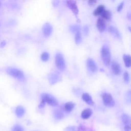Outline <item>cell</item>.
<instances>
[{"instance_id":"cell-31","label":"cell","mask_w":131,"mask_h":131,"mask_svg":"<svg viewBox=\"0 0 131 131\" xmlns=\"http://www.w3.org/2000/svg\"><path fill=\"white\" fill-rule=\"evenodd\" d=\"M96 3H97L96 1H88V4L89 5H91V6H93V5H95Z\"/></svg>"},{"instance_id":"cell-7","label":"cell","mask_w":131,"mask_h":131,"mask_svg":"<svg viewBox=\"0 0 131 131\" xmlns=\"http://www.w3.org/2000/svg\"><path fill=\"white\" fill-rule=\"evenodd\" d=\"M66 2L67 7L71 10V11L73 12L76 17H77L79 10L77 6L76 2L75 1H68Z\"/></svg>"},{"instance_id":"cell-28","label":"cell","mask_w":131,"mask_h":131,"mask_svg":"<svg viewBox=\"0 0 131 131\" xmlns=\"http://www.w3.org/2000/svg\"><path fill=\"white\" fill-rule=\"evenodd\" d=\"M123 5H124V2H122L120 3V4L117 7V11L118 12H119L122 9H123Z\"/></svg>"},{"instance_id":"cell-6","label":"cell","mask_w":131,"mask_h":131,"mask_svg":"<svg viewBox=\"0 0 131 131\" xmlns=\"http://www.w3.org/2000/svg\"><path fill=\"white\" fill-rule=\"evenodd\" d=\"M48 79L50 83L52 85L60 81L61 79V76L59 72L54 71L49 75Z\"/></svg>"},{"instance_id":"cell-26","label":"cell","mask_w":131,"mask_h":131,"mask_svg":"<svg viewBox=\"0 0 131 131\" xmlns=\"http://www.w3.org/2000/svg\"><path fill=\"white\" fill-rule=\"evenodd\" d=\"M12 131H24V129L20 125L16 124L13 127Z\"/></svg>"},{"instance_id":"cell-25","label":"cell","mask_w":131,"mask_h":131,"mask_svg":"<svg viewBox=\"0 0 131 131\" xmlns=\"http://www.w3.org/2000/svg\"><path fill=\"white\" fill-rule=\"evenodd\" d=\"M49 58V54L48 52H43L41 55V59L43 61H47Z\"/></svg>"},{"instance_id":"cell-11","label":"cell","mask_w":131,"mask_h":131,"mask_svg":"<svg viewBox=\"0 0 131 131\" xmlns=\"http://www.w3.org/2000/svg\"><path fill=\"white\" fill-rule=\"evenodd\" d=\"M112 69L114 74L116 75H119L120 74L121 72V69L120 64L116 62H113L112 64Z\"/></svg>"},{"instance_id":"cell-10","label":"cell","mask_w":131,"mask_h":131,"mask_svg":"<svg viewBox=\"0 0 131 131\" xmlns=\"http://www.w3.org/2000/svg\"><path fill=\"white\" fill-rule=\"evenodd\" d=\"M96 26L98 30L100 32L104 31L106 28V24L105 20H104V19L101 18H99L97 19L96 22Z\"/></svg>"},{"instance_id":"cell-18","label":"cell","mask_w":131,"mask_h":131,"mask_svg":"<svg viewBox=\"0 0 131 131\" xmlns=\"http://www.w3.org/2000/svg\"><path fill=\"white\" fill-rule=\"evenodd\" d=\"M75 104L72 102H68L64 104V110L67 112H70L74 108Z\"/></svg>"},{"instance_id":"cell-27","label":"cell","mask_w":131,"mask_h":131,"mask_svg":"<svg viewBox=\"0 0 131 131\" xmlns=\"http://www.w3.org/2000/svg\"><path fill=\"white\" fill-rule=\"evenodd\" d=\"M123 78L124 80L126 83H128L129 80V75L127 72H125L123 73Z\"/></svg>"},{"instance_id":"cell-21","label":"cell","mask_w":131,"mask_h":131,"mask_svg":"<svg viewBox=\"0 0 131 131\" xmlns=\"http://www.w3.org/2000/svg\"><path fill=\"white\" fill-rule=\"evenodd\" d=\"M123 58L124 61L125 67L127 68L130 67V56L129 55L124 54Z\"/></svg>"},{"instance_id":"cell-2","label":"cell","mask_w":131,"mask_h":131,"mask_svg":"<svg viewBox=\"0 0 131 131\" xmlns=\"http://www.w3.org/2000/svg\"><path fill=\"white\" fill-rule=\"evenodd\" d=\"M102 60L105 66H108L111 61V52L109 47L107 45H104L101 51Z\"/></svg>"},{"instance_id":"cell-35","label":"cell","mask_w":131,"mask_h":131,"mask_svg":"<svg viewBox=\"0 0 131 131\" xmlns=\"http://www.w3.org/2000/svg\"><path fill=\"white\" fill-rule=\"evenodd\" d=\"M1 2H0V6H1Z\"/></svg>"},{"instance_id":"cell-17","label":"cell","mask_w":131,"mask_h":131,"mask_svg":"<svg viewBox=\"0 0 131 131\" xmlns=\"http://www.w3.org/2000/svg\"><path fill=\"white\" fill-rule=\"evenodd\" d=\"M121 120L125 125H130V117L127 114H123L121 116Z\"/></svg>"},{"instance_id":"cell-32","label":"cell","mask_w":131,"mask_h":131,"mask_svg":"<svg viewBox=\"0 0 131 131\" xmlns=\"http://www.w3.org/2000/svg\"><path fill=\"white\" fill-rule=\"evenodd\" d=\"M130 129L131 128L130 125H125L124 127V129L125 131H130Z\"/></svg>"},{"instance_id":"cell-4","label":"cell","mask_w":131,"mask_h":131,"mask_svg":"<svg viewBox=\"0 0 131 131\" xmlns=\"http://www.w3.org/2000/svg\"><path fill=\"white\" fill-rule=\"evenodd\" d=\"M55 64L57 68L61 71L66 69V63L63 56L61 53H57L55 56Z\"/></svg>"},{"instance_id":"cell-14","label":"cell","mask_w":131,"mask_h":131,"mask_svg":"<svg viewBox=\"0 0 131 131\" xmlns=\"http://www.w3.org/2000/svg\"><path fill=\"white\" fill-rule=\"evenodd\" d=\"M92 114V111L91 109L88 108H85L84 109L81 113V117L84 119H86L89 118Z\"/></svg>"},{"instance_id":"cell-8","label":"cell","mask_w":131,"mask_h":131,"mask_svg":"<svg viewBox=\"0 0 131 131\" xmlns=\"http://www.w3.org/2000/svg\"><path fill=\"white\" fill-rule=\"evenodd\" d=\"M52 30L53 28L50 24L46 23L43 25L42 27V31L43 35L46 37L48 38L50 36L52 33Z\"/></svg>"},{"instance_id":"cell-30","label":"cell","mask_w":131,"mask_h":131,"mask_svg":"<svg viewBox=\"0 0 131 131\" xmlns=\"http://www.w3.org/2000/svg\"><path fill=\"white\" fill-rule=\"evenodd\" d=\"M83 31H84V32L85 34H88V33L89 32V28L88 26H85L83 28Z\"/></svg>"},{"instance_id":"cell-22","label":"cell","mask_w":131,"mask_h":131,"mask_svg":"<svg viewBox=\"0 0 131 131\" xmlns=\"http://www.w3.org/2000/svg\"><path fill=\"white\" fill-rule=\"evenodd\" d=\"M75 41L77 45L80 44L82 41V36L80 31H78L75 33Z\"/></svg>"},{"instance_id":"cell-15","label":"cell","mask_w":131,"mask_h":131,"mask_svg":"<svg viewBox=\"0 0 131 131\" xmlns=\"http://www.w3.org/2000/svg\"><path fill=\"white\" fill-rule=\"evenodd\" d=\"M104 10H105V7L104 5H99L94 11L93 15H95V16L101 15Z\"/></svg>"},{"instance_id":"cell-34","label":"cell","mask_w":131,"mask_h":131,"mask_svg":"<svg viewBox=\"0 0 131 131\" xmlns=\"http://www.w3.org/2000/svg\"><path fill=\"white\" fill-rule=\"evenodd\" d=\"M6 45V42H5V41H3L2 43H1V47H3L4 46H5Z\"/></svg>"},{"instance_id":"cell-23","label":"cell","mask_w":131,"mask_h":131,"mask_svg":"<svg viewBox=\"0 0 131 131\" xmlns=\"http://www.w3.org/2000/svg\"><path fill=\"white\" fill-rule=\"evenodd\" d=\"M81 128L80 126H69L64 128V131H80Z\"/></svg>"},{"instance_id":"cell-33","label":"cell","mask_w":131,"mask_h":131,"mask_svg":"<svg viewBox=\"0 0 131 131\" xmlns=\"http://www.w3.org/2000/svg\"><path fill=\"white\" fill-rule=\"evenodd\" d=\"M58 3H59V1H54L53 2V5L54 7H56L58 5Z\"/></svg>"},{"instance_id":"cell-12","label":"cell","mask_w":131,"mask_h":131,"mask_svg":"<svg viewBox=\"0 0 131 131\" xmlns=\"http://www.w3.org/2000/svg\"><path fill=\"white\" fill-rule=\"evenodd\" d=\"M108 31L116 38H117V39H121V34L120 33V32H119V31L117 30V28H115L113 26H110L108 27Z\"/></svg>"},{"instance_id":"cell-20","label":"cell","mask_w":131,"mask_h":131,"mask_svg":"<svg viewBox=\"0 0 131 131\" xmlns=\"http://www.w3.org/2000/svg\"><path fill=\"white\" fill-rule=\"evenodd\" d=\"M103 18L106 20H110L111 19L112 17V12L110 10H104L102 14L101 15Z\"/></svg>"},{"instance_id":"cell-16","label":"cell","mask_w":131,"mask_h":131,"mask_svg":"<svg viewBox=\"0 0 131 131\" xmlns=\"http://www.w3.org/2000/svg\"><path fill=\"white\" fill-rule=\"evenodd\" d=\"M25 113V110L22 106H18L16 108L15 113H16V116L20 118V117H23L24 116Z\"/></svg>"},{"instance_id":"cell-3","label":"cell","mask_w":131,"mask_h":131,"mask_svg":"<svg viewBox=\"0 0 131 131\" xmlns=\"http://www.w3.org/2000/svg\"><path fill=\"white\" fill-rule=\"evenodd\" d=\"M41 100H43L46 103H47L48 104L51 106H55L58 105V101L56 99L50 94L42 93L41 94Z\"/></svg>"},{"instance_id":"cell-24","label":"cell","mask_w":131,"mask_h":131,"mask_svg":"<svg viewBox=\"0 0 131 131\" xmlns=\"http://www.w3.org/2000/svg\"><path fill=\"white\" fill-rule=\"evenodd\" d=\"M80 27L77 25H72L70 27V30L72 33H76L78 31H80Z\"/></svg>"},{"instance_id":"cell-19","label":"cell","mask_w":131,"mask_h":131,"mask_svg":"<svg viewBox=\"0 0 131 131\" xmlns=\"http://www.w3.org/2000/svg\"><path fill=\"white\" fill-rule=\"evenodd\" d=\"M54 116L57 120H60L63 118L64 115L62 111L60 110H55L54 111Z\"/></svg>"},{"instance_id":"cell-5","label":"cell","mask_w":131,"mask_h":131,"mask_svg":"<svg viewBox=\"0 0 131 131\" xmlns=\"http://www.w3.org/2000/svg\"><path fill=\"white\" fill-rule=\"evenodd\" d=\"M102 98L104 104L107 107H113L115 102L111 94L108 93H103L102 94Z\"/></svg>"},{"instance_id":"cell-29","label":"cell","mask_w":131,"mask_h":131,"mask_svg":"<svg viewBox=\"0 0 131 131\" xmlns=\"http://www.w3.org/2000/svg\"><path fill=\"white\" fill-rule=\"evenodd\" d=\"M45 104H46V102L43 100H41L40 103H39V104L38 105V107L39 108H42V107H43L45 105Z\"/></svg>"},{"instance_id":"cell-13","label":"cell","mask_w":131,"mask_h":131,"mask_svg":"<svg viewBox=\"0 0 131 131\" xmlns=\"http://www.w3.org/2000/svg\"><path fill=\"white\" fill-rule=\"evenodd\" d=\"M82 99L84 102H85L89 105H93L94 103L91 96L87 93H84L82 94Z\"/></svg>"},{"instance_id":"cell-1","label":"cell","mask_w":131,"mask_h":131,"mask_svg":"<svg viewBox=\"0 0 131 131\" xmlns=\"http://www.w3.org/2000/svg\"><path fill=\"white\" fill-rule=\"evenodd\" d=\"M6 72L9 75L19 81H24L25 80L24 73L19 69L14 68H8L6 69Z\"/></svg>"},{"instance_id":"cell-9","label":"cell","mask_w":131,"mask_h":131,"mask_svg":"<svg viewBox=\"0 0 131 131\" xmlns=\"http://www.w3.org/2000/svg\"><path fill=\"white\" fill-rule=\"evenodd\" d=\"M86 65L90 71L92 73H95L96 72L97 66L95 61L93 59L91 58H88L86 60Z\"/></svg>"}]
</instances>
